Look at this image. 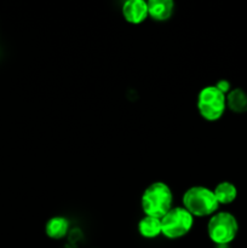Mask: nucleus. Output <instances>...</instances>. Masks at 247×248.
<instances>
[{
	"label": "nucleus",
	"mask_w": 247,
	"mask_h": 248,
	"mask_svg": "<svg viewBox=\"0 0 247 248\" xmlns=\"http://www.w3.org/2000/svg\"><path fill=\"white\" fill-rule=\"evenodd\" d=\"M140 206L144 216L161 219L173 207V193L169 184L160 181L150 183L143 191Z\"/></svg>",
	"instance_id": "f257e3e1"
},
{
	"label": "nucleus",
	"mask_w": 247,
	"mask_h": 248,
	"mask_svg": "<svg viewBox=\"0 0 247 248\" xmlns=\"http://www.w3.org/2000/svg\"><path fill=\"white\" fill-rule=\"evenodd\" d=\"M124 19L131 24H140L148 18V1L144 0H127L124 2L123 9Z\"/></svg>",
	"instance_id": "423d86ee"
},
{
	"label": "nucleus",
	"mask_w": 247,
	"mask_h": 248,
	"mask_svg": "<svg viewBox=\"0 0 247 248\" xmlns=\"http://www.w3.org/2000/svg\"><path fill=\"white\" fill-rule=\"evenodd\" d=\"M138 232L144 239H155L161 235V220L160 218L144 216L138 222Z\"/></svg>",
	"instance_id": "9d476101"
},
{
	"label": "nucleus",
	"mask_w": 247,
	"mask_h": 248,
	"mask_svg": "<svg viewBox=\"0 0 247 248\" xmlns=\"http://www.w3.org/2000/svg\"><path fill=\"white\" fill-rule=\"evenodd\" d=\"M69 232V220L62 216H55L46 222L45 232L50 239L61 240Z\"/></svg>",
	"instance_id": "6e6552de"
},
{
	"label": "nucleus",
	"mask_w": 247,
	"mask_h": 248,
	"mask_svg": "<svg viewBox=\"0 0 247 248\" xmlns=\"http://www.w3.org/2000/svg\"><path fill=\"white\" fill-rule=\"evenodd\" d=\"M174 12L172 0H150L148 1V16L156 22L169 21Z\"/></svg>",
	"instance_id": "0eeeda50"
},
{
	"label": "nucleus",
	"mask_w": 247,
	"mask_h": 248,
	"mask_svg": "<svg viewBox=\"0 0 247 248\" xmlns=\"http://www.w3.org/2000/svg\"><path fill=\"white\" fill-rule=\"evenodd\" d=\"M161 235L171 240L181 239L190 232L194 225V217L183 207H172L161 218Z\"/></svg>",
	"instance_id": "39448f33"
},
{
	"label": "nucleus",
	"mask_w": 247,
	"mask_h": 248,
	"mask_svg": "<svg viewBox=\"0 0 247 248\" xmlns=\"http://www.w3.org/2000/svg\"><path fill=\"white\" fill-rule=\"evenodd\" d=\"M183 207L195 217H211L218 212L219 203L212 189L203 186H194L186 189L182 198Z\"/></svg>",
	"instance_id": "f03ea898"
},
{
	"label": "nucleus",
	"mask_w": 247,
	"mask_h": 248,
	"mask_svg": "<svg viewBox=\"0 0 247 248\" xmlns=\"http://www.w3.org/2000/svg\"><path fill=\"white\" fill-rule=\"evenodd\" d=\"M196 107L200 116L205 120L211 123L219 120L227 109L225 94L220 92L215 85L202 87L198 94Z\"/></svg>",
	"instance_id": "20e7f679"
},
{
	"label": "nucleus",
	"mask_w": 247,
	"mask_h": 248,
	"mask_svg": "<svg viewBox=\"0 0 247 248\" xmlns=\"http://www.w3.org/2000/svg\"><path fill=\"white\" fill-rule=\"evenodd\" d=\"M227 108L235 114H244L247 111V93L240 87L232 89V91L225 96Z\"/></svg>",
	"instance_id": "1a4fd4ad"
},
{
	"label": "nucleus",
	"mask_w": 247,
	"mask_h": 248,
	"mask_svg": "<svg viewBox=\"0 0 247 248\" xmlns=\"http://www.w3.org/2000/svg\"><path fill=\"white\" fill-rule=\"evenodd\" d=\"M216 199L220 205H230L234 202L237 198V188L234 183L228 181H223L216 186L213 189Z\"/></svg>",
	"instance_id": "9b49d317"
},
{
	"label": "nucleus",
	"mask_w": 247,
	"mask_h": 248,
	"mask_svg": "<svg viewBox=\"0 0 247 248\" xmlns=\"http://www.w3.org/2000/svg\"><path fill=\"white\" fill-rule=\"evenodd\" d=\"M215 86L217 87V89L219 90L220 92H223L225 96H227V94L229 93L230 91H232V84H230V82L228 81V80H225V79L217 81V84H216Z\"/></svg>",
	"instance_id": "f8f14e48"
},
{
	"label": "nucleus",
	"mask_w": 247,
	"mask_h": 248,
	"mask_svg": "<svg viewBox=\"0 0 247 248\" xmlns=\"http://www.w3.org/2000/svg\"><path fill=\"white\" fill-rule=\"evenodd\" d=\"M239 232L236 217L227 211H218L212 215L207 223V235L213 244L225 246L235 240Z\"/></svg>",
	"instance_id": "7ed1b4c3"
}]
</instances>
